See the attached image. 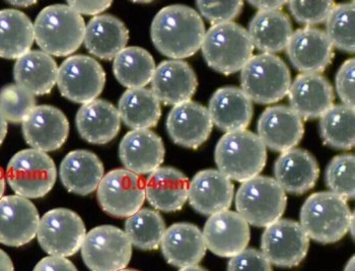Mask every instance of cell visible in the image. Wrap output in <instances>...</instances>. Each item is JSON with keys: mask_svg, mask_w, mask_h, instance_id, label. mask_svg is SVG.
<instances>
[{"mask_svg": "<svg viewBox=\"0 0 355 271\" xmlns=\"http://www.w3.org/2000/svg\"><path fill=\"white\" fill-rule=\"evenodd\" d=\"M105 82L106 72L89 56H70L58 69L57 85L61 95L78 104L96 100L104 89Z\"/></svg>", "mask_w": 355, "mask_h": 271, "instance_id": "7c38bea8", "label": "cell"}, {"mask_svg": "<svg viewBox=\"0 0 355 271\" xmlns=\"http://www.w3.org/2000/svg\"><path fill=\"white\" fill-rule=\"evenodd\" d=\"M159 247L166 262L178 268L198 265L207 250L202 231L189 222L166 229Z\"/></svg>", "mask_w": 355, "mask_h": 271, "instance_id": "4316f807", "label": "cell"}, {"mask_svg": "<svg viewBox=\"0 0 355 271\" xmlns=\"http://www.w3.org/2000/svg\"><path fill=\"white\" fill-rule=\"evenodd\" d=\"M198 87L196 73L184 60H166L155 69L151 91L166 106H177L191 100Z\"/></svg>", "mask_w": 355, "mask_h": 271, "instance_id": "ffe728a7", "label": "cell"}, {"mask_svg": "<svg viewBox=\"0 0 355 271\" xmlns=\"http://www.w3.org/2000/svg\"><path fill=\"white\" fill-rule=\"evenodd\" d=\"M76 128L83 139L93 144L113 141L121 128L118 109L105 100H95L83 105L76 118Z\"/></svg>", "mask_w": 355, "mask_h": 271, "instance_id": "83f0119b", "label": "cell"}, {"mask_svg": "<svg viewBox=\"0 0 355 271\" xmlns=\"http://www.w3.org/2000/svg\"><path fill=\"white\" fill-rule=\"evenodd\" d=\"M23 134L28 146L47 154L62 148L67 141L69 122L56 107L41 105L24 120Z\"/></svg>", "mask_w": 355, "mask_h": 271, "instance_id": "e0dca14e", "label": "cell"}, {"mask_svg": "<svg viewBox=\"0 0 355 271\" xmlns=\"http://www.w3.org/2000/svg\"><path fill=\"white\" fill-rule=\"evenodd\" d=\"M197 8L201 15L212 26L231 23L242 12L244 2L234 1H196Z\"/></svg>", "mask_w": 355, "mask_h": 271, "instance_id": "b9f144b4", "label": "cell"}, {"mask_svg": "<svg viewBox=\"0 0 355 271\" xmlns=\"http://www.w3.org/2000/svg\"><path fill=\"white\" fill-rule=\"evenodd\" d=\"M216 163L219 172L236 182L259 176L267 161V148L257 134L249 130L225 133L216 144Z\"/></svg>", "mask_w": 355, "mask_h": 271, "instance_id": "277c9868", "label": "cell"}, {"mask_svg": "<svg viewBox=\"0 0 355 271\" xmlns=\"http://www.w3.org/2000/svg\"><path fill=\"white\" fill-rule=\"evenodd\" d=\"M36 107L32 93L19 85H8L0 89V112L10 123H23Z\"/></svg>", "mask_w": 355, "mask_h": 271, "instance_id": "ab89813d", "label": "cell"}, {"mask_svg": "<svg viewBox=\"0 0 355 271\" xmlns=\"http://www.w3.org/2000/svg\"><path fill=\"white\" fill-rule=\"evenodd\" d=\"M166 229L162 214L150 209H140L125 222V233L131 244L144 251L157 250Z\"/></svg>", "mask_w": 355, "mask_h": 271, "instance_id": "8d00e7d4", "label": "cell"}, {"mask_svg": "<svg viewBox=\"0 0 355 271\" xmlns=\"http://www.w3.org/2000/svg\"><path fill=\"white\" fill-rule=\"evenodd\" d=\"M354 216L347 201L332 192L323 191L306 198L300 220L310 239L321 244H333L349 231Z\"/></svg>", "mask_w": 355, "mask_h": 271, "instance_id": "3957f363", "label": "cell"}, {"mask_svg": "<svg viewBox=\"0 0 355 271\" xmlns=\"http://www.w3.org/2000/svg\"><path fill=\"white\" fill-rule=\"evenodd\" d=\"M206 248L219 257H234L247 249L251 239L249 224L236 211L212 214L203 229Z\"/></svg>", "mask_w": 355, "mask_h": 271, "instance_id": "9a60e30c", "label": "cell"}, {"mask_svg": "<svg viewBox=\"0 0 355 271\" xmlns=\"http://www.w3.org/2000/svg\"><path fill=\"white\" fill-rule=\"evenodd\" d=\"M320 135L324 143L337 150H349L355 144V111L334 105L320 117Z\"/></svg>", "mask_w": 355, "mask_h": 271, "instance_id": "d590c367", "label": "cell"}, {"mask_svg": "<svg viewBox=\"0 0 355 271\" xmlns=\"http://www.w3.org/2000/svg\"><path fill=\"white\" fill-rule=\"evenodd\" d=\"M207 109L214 125L223 132L246 130L253 119V102L240 87H220Z\"/></svg>", "mask_w": 355, "mask_h": 271, "instance_id": "d4e9b609", "label": "cell"}, {"mask_svg": "<svg viewBox=\"0 0 355 271\" xmlns=\"http://www.w3.org/2000/svg\"><path fill=\"white\" fill-rule=\"evenodd\" d=\"M206 34L201 15L183 4L159 10L151 23L150 36L157 51L166 58L182 60L201 49Z\"/></svg>", "mask_w": 355, "mask_h": 271, "instance_id": "6da1fadb", "label": "cell"}, {"mask_svg": "<svg viewBox=\"0 0 355 271\" xmlns=\"http://www.w3.org/2000/svg\"><path fill=\"white\" fill-rule=\"evenodd\" d=\"M10 3L12 6H21V8H27V6L37 3V1H10Z\"/></svg>", "mask_w": 355, "mask_h": 271, "instance_id": "816d5d0a", "label": "cell"}, {"mask_svg": "<svg viewBox=\"0 0 355 271\" xmlns=\"http://www.w3.org/2000/svg\"><path fill=\"white\" fill-rule=\"evenodd\" d=\"M179 271H208L203 268L202 266L199 265H191L187 266V268H180Z\"/></svg>", "mask_w": 355, "mask_h": 271, "instance_id": "f5cc1de1", "label": "cell"}, {"mask_svg": "<svg viewBox=\"0 0 355 271\" xmlns=\"http://www.w3.org/2000/svg\"><path fill=\"white\" fill-rule=\"evenodd\" d=\"M227 271H272V266L261 251L247 248L231 258Z\"/></svg>", "mask_w": 355, "mask_h": 271, "instance_id": "7bdbcfd3", "label": "cell"}, {"mask_svg": "<svg viewBox=\"0 0 355 271\" xmlns=\"http://www.w3.org/2000/svg\"><path fill=\"white\" fill-rule=\"evenodd\" d=\"M354 76V58L347 59L337 72L336 89L343 105L350 108H354L355 106Z\"/></svg>", "mask_w": 355, "mask_h": 271, "instance_id": "ee69618b", "label": "cell"}, {"mask_svg": "<svg viewBox=\"0 0 355 271\" xmlns=\"http://www.w3.org/2000/svg\"><path fill=\"white\" fill-rule=\"evenodd\" d=\"M112 1H69V6L78 15H96L102 14L111 6Z\"/></svg>", "mask_w": 355, "mask_h": 271, "instance_id": "bcb514c9", "label": "cell"}, {"mask_svg": "<svg viewBox=\"0 0 355 271\" xmlns=\"http://www.w3.org/2000/svg\"><path fill=\"white\" fill-rule=\"evenodd\" d=\"M96 200L103 211L113 218H129L144 207L146 182L139 175L116 169L104 175L96 189Z\"/></svg>", "mask_w": 355, "mask_h": 271, "instance_id": "30bf717a", "label": "cell"}, {"mask_svg": "<svg viewBox=\"0 0 355 271\" xmlns=\"http://www.w3.org/2000/svg\"><path fill=\"white\" fill-rule=\"evenodd\" d=\"M6 133H8V121L0 112V146L6 139Z\"/></svg>", "mask_w": 355, "mask_h": 271, "instance_id": "681fc988", "label": "cell"}, {"mask_svg": "<svg viewBox=\"0 0 355 271\" xmlns=\"http://www.w3.org/2000/svg\"><path fill=\"white\" fill-rule=\"evenodd\" d=\"M286 50L293 67L302 73L321 74L335 56L325 30L313 27L293 32Z\"/></svg>", "mask_w": 355, "mask_h": 271, "instance_id": "5bb4252c", "label": "cell"}, {"mask_svg": "<svg viewBox=\"0 0 355 271\" xmlns=\"http://www.w3.org/2000/svg\"><path fill=\"white\" fill-rule=\"evenodd\" d=\"M309 248L310 238L300 222L291 220H279L267 227L261 239V252L278 268L300 265Z\"/></svg>", "mask_w": 355, "mask_h": 271, "instance_id": "4fadbf2b", "label": "cell"}, {"mask_svg": "<svg viewBox=\"0 0 355 271\" xmlns=\"http://www.w3.org/2000/svg\"><path fill=\"white\" fill-rule=\"evenodd\" d=\"M40 216L34 203L19 195L0 200V244L21 247L37 236Z\"/></svg>", "mask_w": 355, "mask_h": 271, "instance_id": "2e32d148", "label": "cell"}, {"mask_svg": "<svg viewBox=\"0 0 355 271\" xmlns=\"http://www.w3.org/2000/svg\"><path fill=\"white\" fill-rule=\"evenodd\" d=\"M164 154L163 139L150 129L130 131L119 146V157L125 169L139 176L159 169Z\"/></svg>", "mask_w": 355, "mask_h": 271, "instance_id": "603a6c76", "label": "cell"}, {"mask_svg": "<svg viewBox=\"0 0 355 271\" xmlns=\"http://www.w3.org/2000/svg\"><path fill=\"white\" fill-rule=\"evenodd\" d=\"M155 69V59L150 52L137 46L125 48L114 58V76L128 89H142L150 85Z\"/></svg>", "mask_w": 355, "mask_h": 271, "instance_id": "e575fe53", "label": "cell"}, {"mask_svg": "<svg viewBox=\"0 0 355 271\" xmlns=\"http://www.w3.org/2000/svg\"><path fill=\"white\" fill-rule=\"evenodd\" d=\"M241 85L252 102L274 104L284 100L291 85L286 63L275 54L253 56L241 71Z\"/></svg>", "mask_w": 355, "mask_h": 271, "instance_id": "52a82bcc", "label": "cell"}, {"mask_svg": "<svg viewBox=\"0 0 355 271\" xmlns=\"http://www.w3.org/2000/svg\"><path fill=\"white\" fill-rule=\"evenodd\" d=\"M253 8H257L259 12H273V10H282L287 1H249Z\"/></svg>", "mask_w": 355, "mask_h": 271, "instance_id": "7dc6e473", "label": "cell"}, {"mask_svg": "<svg viewBox=\"0 0 355 271\" xmlns=\"http://www.w3.org/2000/svg\"><path fill=\"white\" fill-rule=\"evenodd\" d=\"M128 41V29L114 15H96L85 27V48L92 55L102 60H113L126 48Z\"/></svg>", "mask_w": 355, "mask_h": 271, "instance_id": "f546056e", "label": "cell"}, {"mask_svg": "<svg viewBox=\"0 0 355 271\" xmlns=\"http://www.w3.org/2000/svg\"><path fill=\"white\" fill-rule=\"evenodd\" d=\"M4 191H6V179H4V173L0 168V200L3 198Z\"/></svg>", "mask_w": 355, "mask_h": 271, "instance_id": "f907efd6", "label": "cell"}, {"mask_svg": "<svg viewBox=\"0 0 355 271\" xmlns=\"http://www.w3.org/2000/svg\"><path fill=\"white\" fill-rule=\"evenodd\" d=\"M287 95L291 108L302 120L317 119L334 106V89L322 74H300L291 85Z\"/></svg>", "mask_w": 355, "mask_h": 271, "instance_id": "44dd1931", "label": "cell"}, {"mask_svg": "<svg viewBox=\"0 0 355 271\" xmlns=\"http://www.w3.org/2000/svg\"><path fill=\"white\" fill-rule=\"evenodd\" d=\"M344 271H355V258L352 256L350 258L349 261L346 264L345 270Z\"/></svg>", "mask_w": 355, "mask_h": 271, "instance_id": "db71d44e", "label": "cell"}, {"mask_svg": "<svg viewBox=\"0 0 355 271\" xmlns=\"http://www.w3.org/2000/svg\"><path fill=\"white\" fill-rule=\"evenodd\" d=\"M33 271H78L73 263L65 257L48 256L37 263Z\"/></svg>", "mask_w": 355, "mask_h": 271, "instance_id": "f6af8a7d", "label": "cell"}, {"mask_svg": "<svg viewBox=\"0 0 355 271\" xmlns=\"http://www.w3.org/2000/svg\"><path fill=\"white\" fill-rule=\"evenodd\" d=\"M118 112L127 128L132 130L150 129L161 119V102L146 87L127 89L118 103Z\"/></svg>", "mask_w": 355, "mask_h": 271, "instance_id": "d6a6232c", "label": "cell"}, {"mask_svg": "<svg viewBox=\"0 0 355 271\" xmlns=\"http://www.w3.org/2000/svg\"><path fill=\"white\" fill-rule=\"evenodd\" d=\"M254 49L248 30L234 21L212 26L201 46L208 67L225 76L242 71Z\"/></svg>", "mask_w": 355, "mask_h": 271, "instance_id": "5b68a950", "label": "cell"}, {"mask_svg": "<svg viewBox=\"0 0 355 271\" xmlns=\"http://www.w3.org/2000/svg\"><path fill=\"white\" fill-rule=\"evenodd\" d=\"M355 157L352 154L339 155L333 157L325 172L326 186L330 192L343 200H354L355 198Z\"/></svg>", "mask_w": 355, "mask_h": 271, "instance_id": "f35d334b", "label": "cell"}, {"mask_svg": "<svg viewBox=\"0 0 355 271\" xmlns=\"http://www.w3.org/2000/svg\"><path fill=\"white\" fill-rule=\"evenodd\" d=\"M234 195L232 180L218 170H203L189 182V200L192 209L203 216L229 211Z\"/></svg>", "mask_w": 355, "mask_h": 271, "instance_id": "7402d4cb", "label": "cell"}, {"mask_svg": "<svg viewBox=\"0 0 355 271\" xmlns=\"http://www.w3.org/2000/svg\"><path fill=\"white\" fill-rule=\"evenodd\" d=\"M189 195V179L174 167H159L146 181V200L163 213L183 209Z\"/></svg>", "mask_w": 355, "mask_h": 271, "instance_id": "484cf974", "label": "cell"}, {"mask_svg": "<svg viewBox=\"0 0 355 271\" xmlns=\"http://www.w3.org/2000/svg\"><path fill=\"white\" fill-rule=\"evenodd\" d=\"M120 271H139V270H126V268H125V270H120Z\"/></svg>", "mask_w": 355, "mask_h": 271, "instance_id": "11a10c76", "label": "cell"}, {"mask_svg": "<svg viewBox=\"0 0 355 271\" xmlns=\"http://www.w3.org/2000/svg\"><path fill=\"white\" fill-rule=\"evenodd\" d=\"M286 203V192L271 177L257 176L246 181L236 194V213L257 228H267L279 220Z\"/></svg>", "mask_w": 355, "mask_h": 271, "instance_id": "8992f818", "label": "cell"}, {"mask_svg": "<svg viewBox=\"0 0 355 271\" xmlns=\"http://www.w3.org/2000/svg\"><path fill=\"white\" fill-rule=\"evenodd\" d=\"M0 271H15L12 259L1 249H0Z\"/></svg>", "mask_w": 355, "mask_h": 271, "instance_id": "c3c4849f", "label": "cell"}, {"mask_svg": "<svg viewBox=\"0 0 355 271\" xmlns=\"http://www.w3.org/2000/svg\"><path fill=\"white\" fill-rule=\"evenodd\" d=\"M355 6L352 3L336 4L326 19V34L334 48L345 53L355 52Z\"/></svg>", "mask_w": 355, "mask_h": 271, "instance_id": "74e56055", "label": "cell"}, {"mask_svg": "<svg viewBox=\"0 0 355 271\" xmlns=\"http://www.w3.org/2000/svg\"><path fill=\"white\" fill-rule=\"evenodd\" d=\"M250 38L261 52L280 53L286 49L293 36L291 17L282 12H258L249 24Z\"/></svg>", "mask_w": 355, "mask_h": 271, "instance_id": "1f68e13d", "label": "cell"}, {"mask_svg": "<svg viewBox=\"0 0 355 271\" xmlns=\"http://www.w3.org/2000/svg\"><path fill=\"white\" fill-rule=\"evenodd\" d=\"M289 12L297 23L302 26L319 25L327 19L336 6L334 1H289Z\"/></svg>", "mask_w": 355, "mask_h": 271, "instance_id": "60d3db41", "label": "cell"}, {"mask_svg": "<svg viewBox=\"0 0 355 271\" xmlns=\"http://www.w3.org/2000/svg\"><path fill=\"white\" fill-rule=\"evenodd\" d=\"M85 235L82 218L67 209H55L44 214L37 229L41 248L51 256H73L82 248Z\"/></svg>", "mask_w": 355, "mask_h": 271, "instance_id": "8fae6325", "label": "cell"}, {"mask_svg": "<svg viewBox=\"0 0 355 271\" xmlns=\"http://www.w3.org/2000/svg\"><path fill=\"white\" fill-rule=\"evenodd\" d=\"M35 41L34 25L17 10H0V58L19 59L31 51Z\"/></svg>", "mask_w": 355, "mask_h": 271, "instance_id": "836d02e7", "label": "cell"}, {"mask_svg": "<svg viewBox=\"0 0 355 271\" xmlns=\"http://www.w3.org/2000/svg\"><path fill=\"white\" fill-rule=\"evenodd\" d=\"M57 179L56 166L46 152L28 148L17 152L6 168V180L17 195L38 200L47 195Z\"/></svg>", "mask_w": 355, "mask_h": 271, "instance_id": "ba28073f", "label": "cell"}, {"mask_svg": "<svg viewBox=\"0 0 355 271\" xmlns=\"http://www.w3.org/2000/svg\"><path fill=\"white\" fill-rule=\"evenodd\" d=\"M59 175L67 191L87 196L98 189L105 175L104 165L98 156L89 150H73L61 161Z\"/></svg>", "mask_w": 355, "mask_h": 271, "instance_id": "f1b7e54d", "label": "cell"}, {"mask_svg": "<svg viewBox=\"0 0 355 271\" xmlns=\"http://www.w3.org/2000/svg\"><path fill=\"white\" fill-rule=\"evenodd\" d=\"M85 19L69 6L54 4L40 12L34 24L35 40L42 51L56 58L71 55L85 40Z\"/></svg>", "mask_w": 355, "mask_h": 271, "instance_id": "7a4b0ae2", "label": "cell"}, {"mask_svg": "<svg viewBox=\"0 0 355 271\" xmlns=\"http://www.w3.org/2000/svg\"><path fill=\"white\" fill-rule=\"evenodd\" d=\"M274 175L278 184L287 193L302 195L317 184L319 164L308 150L293 148L278 157L274 165Z\"/></svg>", "mask_w": 355, "mask_h": 271, "instance_id": "cb8c5ba5", "label": "cell"}, {"mask_svg": "<svg viewBox=\"0 0 355 271\" xmlns=\"http://www.w3.org/2000/svg\"><path fill=\"white\" fill-rule=\"evenodd\" d=\"M58 69L51 55L33 50L15 62V80L34 96L48 95L57 84Z\"/></svg>", "mask_w": 355, "mask_h": 271, "instance_id": "4dcf8cb0", "label": "cell"}, {"mask_svg": "<svg viewBox=\"0 0 355 271\" xmlns=\"http://www.w3.org/2000/svg\"><path fill=\"white\" fill-rule=\"evenodd\" d=\"M82 257L91 271L125 270L132 256V244L126 233L117 227H96L85 235Z\"/></svg>", "mask_w": 355, "mask_h": 271, "instance_id": "9c48e42d", "label": "cell"}, {"mask_svg": "<svg viewBox=\"0 0 355 271\" xmlns=\"http://www.w3.org/2000/svg\"><path fill=\"white\" fill-rule=\"evenodd\" d=\"M166 125L171 139L190 150L206 143L214 128L208 109L193 100L175 106L168 113Z\"/></svg>", "mask_w": 355, "mask_h": 271, "instance_id": "ac0fdd59", "label": "cell"}, {"mask_svg": "<svg viewBox=\"0 0 355 271\" xmlns=\"http://www.w3.org/2000/svg\"><path fill=\"white\" fill-rule=\"evenodd\" d=\"M257 130L266 148L282 154L301 143L304 120L291 107H269L260 116Z\"/></svg>", "mask_w": 355, "mask_h": 271, "instance_id": "d6986e66", "label": "cell"}]
</instances>
